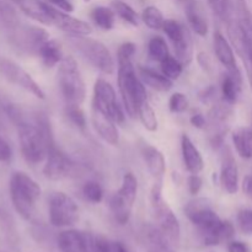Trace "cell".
<instances>
[{
  "instance_id": "6da1fadb",
  "label": "cell",
  "mask_w": 252,
  "mask_h": 252,
  "mask_svg": "<svg viewBox=\"0 0 252 252\" xmlns=\"http://www.w3.org/2000/svg\"><path fill=\"white\" fill-rule=\"evenodd\" d=\"M5 111L10 120L16 125L20 149L24 159L32 165L44 161L49 147L54 143L51 127L46 118L37 117L34 121L27 120L14 105H5Z\"/></svg>"
},
{
  "instance_id": "7a4b0ae2",
  "label": "cell",
  "mask_w": 252,
  "mask_h": 252,
  "mask_svg": "<svg viewBox=\"0 0 252 252\" xmlns=\"http://www.w3.org/2000/svg\"><path fill=\"white\" fill-rule=\"evenodd\" d=\"M137 51L133 42H125L117 51L118 61V88L122 96L126 111L132 118L138 116L140 103L148 100L147 90L137 76L132 58Z\"/></svg>"
},
{
  "instance_id": "3957f363",
  "label": "cell",
  "mask_w": 252,
  "mask_h": 252,
  "mask_svg": "<svg viewBox=\"0 0 252 252\" xmlns=\"http://www.w3.org/2000/svg\"><path fill=\"white\" fill-rule=\"evenodd\" d=\"M10 198L21 218L32 219L36 203L42 194L41 186L24 171H15L10 177Z\"/></svg>"
},
{
  "instance_id": "277c9868",
  "label": "cell",
  "mask_w": 252,
  "mask_h": 252,
  "mask_svg": "<svg viewBox=\"0 0 252 252\" xmlns=\"http://www.w3.org/2000/svg\"><path fill=\"white\" fill-rule=\"evenodd\" d=\"M58 83L66 106L83 105L86 97V88L74 57H64L59 63Z\"/></svg>"
},
{
  "instance_id": "5b68a950",
  "label": "cell",
  "mask_w": 252,
  "mask_h": 252,
  "mask_svg": "<svg viewBox=\"0 0 252 252\" xmlns=\"http://www.w3.org/2000/svg\"><path fill=\"white\" fill-rule=\"evenodd\" d=\"M161 185L162 181H155L152 189L150 203H152L153 214L158 223V228L169 239L172 245L177 246L180 244V238H181V226H180L177 217L175 216L167 202L162 198Z\"/></svg>"
},
{
  "instance_id": "8992f818",
  "label": "cell",
  "mask_w": 252,
  "mask_h": 252,
  "mask_svg": "<svg viewBox=\"0 0 252 252\" xmlns=\"http://www.w3.org/2000/svg\"><path fill=\"white\" fill-rule=\"evenodd\" d=\"M185 213L191 223L199 229L203 243L209 246L208 243H211L212 236L223 221L213 209L212 202L204 197L192 199L185 207Z\"/></svg>"
},
{
  "instance_id": "52a82bcc",
  "label": "cell",
  "mask_w": 252,
  "mask_h": 252,
  "mask_svg": "<svg viewBox=\"0 0 252 252\" xmlns=\"http://www.w3.org/2000/svg\"><path fill=\"white\" fill-rule=\"evenodd\" d=\"M138 181L132 172H127L123 176L122 186L111 197L110 208L115 220L121 225H125L129 221L132 216L133 206L137 199Z\"/></svg>"
},
{
  "instance_id": "ba28073f",
  "label": "cell",
  "mask_w": 252,
  "mask_h": 252,
  "mask_svg": "<svg viewBox=\"0 0 252 252\" xmlns=\"http://www.w3.org/2000/svg\"><path fill=\"white\" fill-rule=\"evenodd\" d=\"M71 42L84 58L88 59L96 69L103 74H112L115 71L113 57L102 42L89 38L88 36H74Z\"/></svg>"
},
{
  "instance_id": "9c48e42d",
  "label": "cell",
  "mask_w": 252,
  "mask_h": 252,
  "mask_svg": "<svg viewBox=\"0 0 252 252\" xmlns=\"http://www.w3.org/2000/svg\"><path fill=\"white\" fill-rule=\"evenodd\" d=\"M79 206L64 192H56L49 199V221L57 228H65L78 223Z\"/></svg>"
},
{
  "instance_id": "30bf717a",
  "label": "cell",
  "mask_w": 252,
  "mask_h": 252,
  "mask_svg": "<svg viewBox=\"0 0 252 252\" xmlns=\"http://www.w3.org/2000/svg\"><path fill=\"white\" fill-rule=\"evenodd\" d=\"M93 106L106 113L117 125H122L125 122V112H123L122 107L118 105L115 89L105 79H97L95 81Z\"/></svg>"
},
{
  "instance_id": "8fae6325",
  "label": "cell",
  "mask_w": 252,
  "mask_h": 252,
  "mask_svg": "<svg viewBox=\"0 0 252 252\" xmlns=\"http://www.w3.org/2000/svg\"><path fill=\"white\" fill-rule=\"evenodd\" d=\"M49 39V33L42 27L19 26L10 31V41L19 51L30 54H38L42 44Z\"/></svg>"
},
{
  "instance_id": "7c38bea8",
  "label": "cell",
  "mask_w": 252,
  "mask_h": 252,
  "mask_svg": "<svg viewBox=\"0 0 252 252\" xmlns=\"http://www.w3.org/2000/svg\"><path fill=\"white\" fill-rule=\"evenodd\" d=\"M234 116L233 107L230 103H217L208 112V126L209 140L214 148L223 145L224 137L229 130V125Z\"/></svg>"
},
{
  "instance_id": "4fadbf2b",
  "label": "cell",
  "mask_w": 252,
  "mask_h": 252,
  "mask_svg": "<svg viewBox=\"0 0 252 252\" xmlns=\"http://www.w3.org/2000/svg\"><path fill=\"white\" fill-rule=\"evenodd\" d=\"M0 74L9 83L24 89L39 100H44L46 95L41 86L22 66L6 58H0Z\"/></svg>"
},
{
  "instance_id": "5bb4252c",
  "label": "cell",
  "mask_w": 252,
  "mask_h": 252,
  "mask_svg": "<svg viewBox=\"0 0 252 252\" xmlns=\"http://www.w3.org/2000/svg\"><path fill=\"white\" fill-rule=\"evenodd\" d=\"M74 171V164L69 160L64 153H62L56 144H52L48 149L46 158V164L43 167V174L47 179L52 181H59L62 179L70 176Z\"/></svg>"
},
{
  "instance_id": "9a60e30c",
  "label": "cell",
  "mask_w": 252,
  "mask_h": 252,
  "mask_svg": "<svg viewBox=\"0 0 252 252\" xmlns=\"http://www.w3.org/2000/svg\"><path fill=\"white\" fill-rule=\"evenodd\" d=\"M52 17H53V25L62 31H65L73 36H90L93 33V27L88 22L69 15V12L62 11V10L52 9Z\"/></svg>"
},
{
  "instance_id": "2e32d148",
  "label": "cell",
  "mask_w": 252,
  "mask_h": 252,
  "mask_svg": "<svg viewBox=\"0 0 252 252\" xmlns=\"http://www.w3.org/2000/svg\"><path fill=\"white\" fill-rule=\"evenodd\" d=\"M91 122L96 133L105 140L106 143L111 145H118L120 143V132H118L116 125L106 113L98 110L97 107L93 106V112H91Z\"/></svg>"
},
{
  "instance_id": "e0dca14e",
  "label": "cell",
  "mask_w": 252,
  "mask_h": 252,
  "mask_svg": "<svg viewBox=\"0 0 252 252\" xmlns=\"http://www.w3.org/2000/svg\"><path fill=\"white\" fill-rule=\"evenodd\" d=\"M14 1L19 6V9L30 19L42 25H46V26L53 25V17H52L53 7L51 5L46 4L42 0H14Z\"/></svg>"
},
{
  "instance_id": "ac0fdd59",
  "label": "cell",
  "mask_w": 252,
  "mask_h": 252,
  "mask_svg": "<svg viewBox=\"0 0 252 252\" xmlns=\"http://www.w3.org/2000/svg\"><path fill=\"white\" fill-rule=\"evenodd\" d=\"M140 152H142V157L147 165L148 171L150 172L153 179L155 181H162V177L166 171V161H165L162 153L158 148L153 147L148 143L143 145Z\"/></svg>"
},
{
  "instance_id": "d6986e66",
  "label": "cell",
  "mask_w": 252,
  "mask_h": 252,
  "mask_svg": "<svg viewBox=\"0 0 252 252\" xmlns=\"http://www.w3.org/2000/svg\"><path fill=\"white\" fill-rule=\"evenodd\" d=\"M220 184L228 193L234 194L239 189V170L231 153L226 150L221 159Z\"/></svg>"
},
{
  "instance_id": "ffe728a7",
  "label": "cell",
  "mask_w": 252,
  "mask_h": 252,
  "mask_svg": "<svg viewBox=\"0 0 252 252\" xmlns=\"http://www.w3.org/2000/svg\"><path fill=\"white\" fill-rule=\"evenodd\" d=\"M181 150L187 171L191 172V174H199L204 169V160L198 148L193 144L189 135H182Z\"/></svg>"
},
{
  "instance_id": "44dd1931",
  "label": "cell",
  "mask_w": 252,
  "mask_h": 252,
  "mask_svg": "<svg viewBox=\"0 0 252 252\" xmlns=\"http://www.w3.org/2000/svg\"><path fill=\"white\" fill-rule=\"evenodd\" d=\"M214 52L218 58V61L223 64L228 71H238V65H236L235 54H234L233 46L230 42L224 37L221 32H214Z\"/></svg>"
},
{
  "instance_id": "7402d4cb",
  "label": "cell",
  "mask_w": 252,
  "mask_h": 252,
  "mask_svg": "<svg viewBox=\"0 0 252 252\" xmlns=\"http://www.w3.org/2000/svg\"><path fill=\"white\" fill-rule=\"evenodd\" d=\"M143 240L147 252H175L172 244L159 228L147 225L143 230Z\"/></svg>"
},
{
  "instance_id": "603a6c76",
  "label": "cell",
  "mask_w": 252,
  "mask_h": 252,
  "mask_svg": "<svg viewBox=\"0 0 252 252\" xmlns=\"http://www.w3.org/2000/svg\"><path fill=\"white\" fill-rule=\"evenodd\" d=\"M58 248L62 252H89V239L80 231L69 229L58 235Z\"/></svg>"
},
{
  "instance_id": "cb8c5ba5",
  "label": "cell",
  "mask_w": 252,
  "mask_h": 252,
  "mask_svg": "<svg viewBox=\"0 0 252 252\" xmlns=\"http://www.w3.org/2000/svg\"><path fill=\"white\" fill-rule=\"evenodd\" d=\"M186 6V16L189 20V24L191 26L192 31L201 37H206L208 34V21L203 14V10L201 9L198 4L194 0H189L185 4Z\"/></svg>"
},
{
  "instance_id": "d4e9b609",
  "label": "cell",
  "mask_w": 252,
  "mask_h": 252,
  "mask_svg": "<svg viewBox=\"0 0 252 252\" xmlns=\"http://www.w3.org/2000/svg\"><path fill=\"white\" fill-rule=\"evenodd\" d=\"M241 91L240 71H228L221 79V94L225 102L234 105Z\"/></svg>"
},
{
  "instance_id": "484cf974",
  "label": "cell",
  "mask_w": 252,
  "mask_h": 252,
  "mask_svg": "<svg viewBox=\"0 0 252 252\" xmlns=\"http://www.w3.org/2000/svg\"><path fill=\"white\" fill-rule=\"evenodd\" d=\"M38 56L46 68H53L57 64L61 63L64 58L62 46L56 39H48L44 42L39 48Z\"/></svg>"
},
{
  "instance_id": "4316f807",
  "label": "cell",
  "mask_w": 252,
  "mask_h": 252,
  "mask_svg": "<svg viewBox=\"0 0 252 252\" xmlns=\"http://www.w3.org/2000/svg\"><path fill=\"white\" fill-rule=\"evenodd\" d=\"M233 143L236 153L243 159L252 158V128L240 127L233 132Z\"/></svg>"
},
{
  "instance_id": "83f0119b",
  "label": "cell",
  "mask_w": 252,
  "mask_h": 252,
  "mask_svg": "<svg viewBox=\"0 0 252 252\" xmlns=\"http://www.w3.org/2000/svg\"><path fill=\"white\" fill-rule=\"evenodd\" d=\"M140 78L143 83L147 84L148 86L159 93H166L172 88V80L165 76L164 74H159L155 70L149 68H140L139 69Z\"/></svg>"
},
{
  "instance_id": "f1b7e54d",
  "label": "cell",
  "mask_w": 252,
  "mask_h": 252,
  "mask_svg": "<svg viewBox=\"0 0 252 252\" xmlns=\"http://www.w3.org/2000/svg\"><path fill=\"white\" fill-rule=\"evenodd\" d=\"M172 46H174L175 54H176L177 59L184 65H189L192 62V58H193V43H192V38L189 29L186 30L184 36L179 41L172 43Z\"/></svg>"
},
{
  "instance_id": "f546056e",
  "label": "cell",
  "mask_w": 252,
  "mask_h": 252,
  "mask_svg": "<svg viewBox=\"0 0 252 252\" xmlns=\"http://www.w3.org/2000/svg\"><path fill=\"white\" fill-rule=\"evenodd\" d=\"M116 12L107 6H96L91 11V19L101 30L110 31L115 26Z\"/></svg>"
},
{
  "instance_id": "4dcf8cb0",
  "label": "cell",
  "mask_w": 252,
  "mask_h": 252,
  "mask_svg": "<svg viewBox=\"0 0 252 252\" xmlns=\"http://www.w3.org/2000/svg\"><path fill=\"white\" fill-rule=\"evenodd\" d=\"M138 117H139L140 122H142L143 127L145 128L149 132H155L158 130V117L157 113H155L154 108L150 106L149 101H144L143 103H140L139 107H138Z\"/></svg>"
},
{
  "instance_id": "1f68e13d",
  "label": "cell",
  "mask_w": 252,
  "mask_h": 252,
  "mask_svg": "<svg viewBox=\"0 0 252 252\" xmlns=\"http://www.w3.org/2000/svg\"><path fill=\"white\" fill-rule=\"evenodd\" d=\"M142 20L149 29L152 30H161L164 26V15L159 7L150 5L147 6L142 12Z\"/></svg>"
},
{
  "instance_id": "d6a6232c",
  "label": "cell",
  "mask_w": 252,
  "mask_h": 252,
  "mask_svg": "<svg viewBox=\"0 0 252 252\" xmlns=\"http://www.w3.org/2000/svg\"><path fill=\"white\" fill-rule=\"evenodd\" d=\"M112 9L123 21L128 22L132 26H138V16L137 11L133 9L130 5H128L127 2L122 1V0H113L112 1Z\"/></svg>"
},
{
  "instance_id": "836d02e7",
  "label": "cell",
  "mask_w": 252,
  "mask_h": 252,
  "mask_svg": "<svg viewBox=\"0 0 252 252\" xmlns=\"http://www.w3.org/2000/svg\"><path fill=\"white\" fill-rule=\"evenodd\" d=\"M148 52L153 61L160 62V63L170 56L166 41L160 36H155L150 39L148 44Z\"/></svg>"
},
{
  "instance_id": "e575fe53",
  "label": "cell",
  "mask_w": 252,
  "mask_h": 252,
  "mask_svg": "<svg viewBox=\"0 0 252 252\" xmlns=\"http://www.w3.org/2000/svg\"><path fill=\"white\" fill-rule=\"evenodd\" d=\"M208 4L211 6L212 11L217 15L224 22H228L233 19V5L231 0H208Z\"/></svg>"
},
{
  "instance_id": "d590c367",
  "label": "cell",
  "mask_w": 252,
  "mask_h": 252,
  "mask_svg": "<svg viewBox=\"0 0 252 252\" xmlns=\"http://www.w3.org/2000/svg\"><path fill=\"white\" fill-rule=\"evenodd\" d=\"M160 64H161L162 74L171 80L179 79L182 74V70H184V64L177 58H172L170 56L165 58Z\"/></svg>"
},
{
  "instance_id": "8d00e7d4",
  "label": "cell",
  "mask_w": 252,
  "mask_h": 252,
  "mask_svg": "<svg viewBox=\"0 0 252 252\" xmlns=\"http://www.w3.org/2000/svg\"><path fill=\"white\" fill-rule=\"evenodd\" d=\"M17 25H19V21H17V16L14 10L9 4L0 0V26L11 31Z\"/></svg>"
},
{
  "instance_id": "74e56055",
  "label": "cell",
  "mask_w": 252,
  "mask_h": 252,
  "mask_svg": "<svg viewBox=\"0 0 252 252\" xmlns=\"http://www.w3.org/2000/svg\"><path fill=\"white\" fill-rule=\"evenodd\" d=\"M162 30H164L165 34L169 37V39L171 41V43H174V42L179 41V39L184 36V33L186 32L187 27H185L184 25L180 24V22L176 21V20L169 19V20H165Z\"/></svg>"
},
{
  "instance_id": "f35d334b",
  "label": "cell",
  "mask_w": 252,
  "mask_h": 252,
  "mask_svg": "<svg viewBox=\"0 0 252 252\" xmlns=\"http://www.w3.org/2000/svg\"><path fill=\"white\" fill-rule=\"evenodd\" d=\"M83 194L90 203H100L103 198V189L96 181H88L83 187Z\"/></svg>"
},
{
  "instance_id": "ab89813d",
  "label": "cell",
  "mask_w": 252,
  "mask_h": 252,
  "mask_svg": "<svg viewBox=\"0 0 252 252\" xmlns=\"http://www.w3.org/2000/svg\"><path fill=\"white\" fill-rule=\"evenodd\" d=\"M66 115H68V118L74 126H76L79 129L85 130L86 117L84 111L80 108V106H68V108H66Z\"/></svg>"
},
{
  "instance_id": "60d3db41",
  "label": "cell",
  "mask_w": 252,
  "mask_h": 252,
  "mask_svg": "<svg viewBox=\"0 0 252 252\" xmlns=\"http://www.w3.org/2000/svg\"><path fill=\"white\" fill-rule=\"evenodd\" d=\"M169 108L172 113H182L189 108V98L185 94L175 93L169 100Z\"/></svg>"
},
{
  "instance_id": "b9f144b4",
  "label": "cell",
  "mask_w": 252,
  "mask_h": 252,
  "mask_svg": "<svg viewBox=\"0 0 252 252\" xmlns=\"http://www.w3.org/2000/svg\"><path fill=\"white\" fill-rule=\"evenodd\" d=\"M111 241L105 236L96 235L89 239V251L90 252H110Z\"/></svg>"
},
{
  "instance_id": "7bdbcfd3",
  "label": "cell",
  "mask_w": 252,
  "mask_h": 252,
  "mask_svg": "<svg viewBox=\"0 0 252 252\" xmlns=\"http://www.w3.org/2000/svg\"><path fill=\"white\" fill-rule=\"evenodd\" d=\"M238 224L244 234H252V209H241L239 212Z\"/></svg>"
},
{
  "instance_id": "ee69618b",
  "label": "cell",
  "mask_w": 252,
  "mask_h": 252,
  "mask_svg": "<svg viewBox=\"0 0 252 252\" xmlns=\"http://www.w3.org/2000/svg\"><path fill=\"white\" fill-rule=\"evenodd\" d=\"M202 186H203V180L199 176L198 174H191V176L189 177V193L196 196L199 193Z\"/></svg>"
},
{
  "instance_id": "f6af8a7d",
  "label": "cell",
  "mask_w": 252,
  "mask_h": 252,
  "mask_svg": "<svg viewBox=\"0 0 252 252\" xmlns=\"http://www.w3.org/2000/svg\"><path fill=\"white\" fill-rule=\"evenodd\" d=\"M12 150L9 143L0 135V162H6L11 159Z\"/></svg>"
},
{
  "instance_id": "bcb514c9",
  "label": "cell",
  "mask_w": 252,
  "mask_h": 252,
  "mask_svg": "<svg viewBox=\"0 0 252 252\" xmlns=\"http://www.w3.org/2000/svg\"><path fill=\"white\" fill-rule=\"evenodd\" d=\"M197 62H198V64L202 66V69H203L204 71L211 73L212 62H211V58H209L208 54H207L206 52H199V53L197 54Z\"/></svg>"
},
{
  "instance_id": "7dc6e473",
  "label": "cell",
  "mask_w": 252,
  "mask_h": 252,
  "mask_svg": "<svg viewBox=\"0 0 252 252\" xmlns=\"http://www.w3.org/2000/svg\"><path fill=\"white\" fill-rule=\"evenodd\" d=\"M217 95V89L213 85L209 86V88L204 89L201 94H199V98L203 103H211L212 101H214Z\"/></svg>"
},
{
  "instance_id": "c3c4849f",
  "label": "cell",
  "mask_w": 252,
  "mask_h": 252,
  "mask_svg": "<svg viewBox=\"0 0 252 252\" xmlns=\"http://www.w3.org/2000/svg\"><path fill=\"white\" fill-rule=\"evenodd\" d=\"M48 2H51V5L58 7L59 10L65 12H71L74 10L73 4H71L69 0H47Z\"/></svg>"
},
{
  "instance_id": "681fc988",
  "label": "cell",
  "mask_w": 252,
  "mask_h": 252,
  "mask_svg": "<svg viewBox=\"0 0 252 252\" xmlns=\"http://www.w3.org/2000/svg\"><path fill=\"white\" fill-rule=\"evenodd\" d=\"M189 122L193 127L198 128V129H203L207 127V120L204 118V116L202 113H194L191 118H189Z\"/></svg>"
},
{
  "instance_id": "f907efd6",
  "label": "cell",
  "mask_w": 252,
  "mask_h": 252,
  "mask_svg": "<svg viewBox=\"0 0 252 252\" xmlns=\"http://www.w3.org/2000/svg\"><path fill=\"white\" fill-rule=\"evenodd\" d=\"M228 252H251L250 248L241 241H230L228 245Z\"/></svg>"
},
{
  "instance_id": "816d5d0a",
  "label": "cell",
  "mask_w": 252,
  "mask_h": 252,
  "mask_svg": "<svg viewBox=\"0 0 252 252\" xmlns=\"http://www.w3.org/2000/svg\"><path fill=\"white\" fill-rule=\"evenodd\" d=\"M243 189L245 192L246 196L252 198V172L251 174L246 175L245 179L243 181Z\"/></svg>"
},
{
  "instance_id": "f5cc1de1",
  "label": "cell",
  "mask_w": 252,
  "mask_h": 252,
  "mask_svg": "<svg viewBox=\"0 0 252 252\" xmlns=\"http://www.w3.org/2000/svg\"><path fill=\"white\" fill-rule=\"evenodd\" d=\"M110 252H129L125 245L120 241H111Z\"/></svg>"
},
{
  "instance_id": "db71d44e",
  "label": "cell",
  "mask_w": 252,
  "mask_h": 252,
  "mask_svg": "<svg viewBox=\"0 0 252 252\" xmlns=\"http://www.w3.org/2000/svg\"><path fill=\"white\" fill-rule=\"evenodd\" d=\"M6 218H7L6 212H5L4 206H2V202H1V199H0V219L5 220V219H6Z\"/></svg>"
},
{
  "instance_id": "11a10c76",
  "label": "cell",
  "mask_w": 252,
  "mask_h": 252,
  "mask_svg": "<svg viewBox=\"0 0 252 252\" xmlns=\"http://www.w3.org/2000/svg\"><path fill=\"white\" fill-rule=\"evenodd\" d=\"M176 1H179V2H182V4H186V2H189V0H176Z\"/></svg>"
},
{
  "instance_id": "9f6ffc18",
  "label": "cell",
  "mask_w": 252,
  "mask_h": 252,
  "mask_svg": "<svg viewBox=\"0 0 252 252\" xmlns=\"http://www.w3.org/2000/svg\"><path fill=\"white\" fill-rule=\"evenodd\" d=\"M84 1H85V2H89V1H91V0H84Z\"/></svg>"
},
{
  "instance_id": "6f0895ef",
  "label": "cell",
  "mask_w": 252,
  "mask_h": 252,
  "mask_svg": "<svg viewBox=\"0 0 252 252\" xmlns=\"http://www.w3.org/2000/svg\"><path fill=\"white\" fill-rule=\"evenodd\" d=\"M251 128H252V117H251Z\"/></svg>"
}]
</instances>
